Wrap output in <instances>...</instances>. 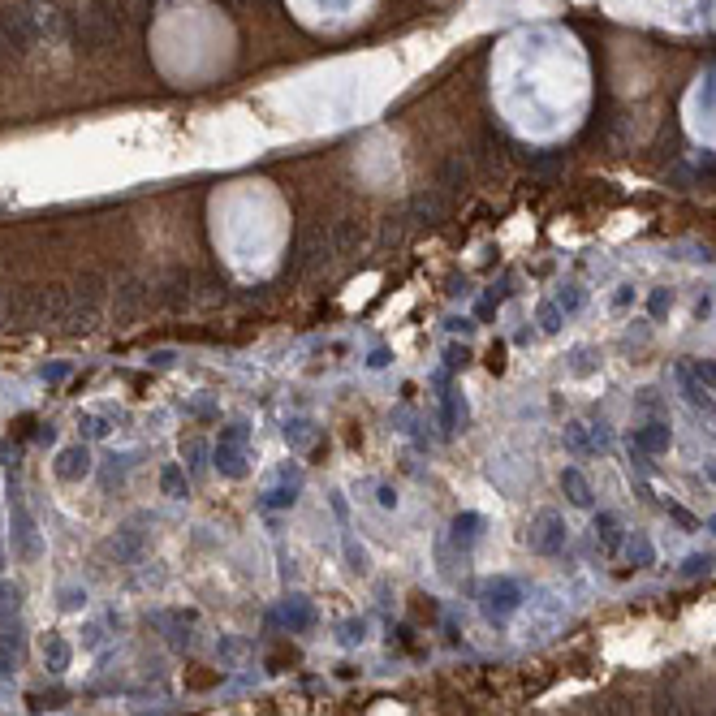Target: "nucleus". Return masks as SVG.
Here are the masks:
<instances>
[{
	"mask_svg": "<svg viewBox=\"0 0 716 716\" xmlns=\"http://www.w3.org/2000/svg\"><path fill=\"white\" fill-rule=\"evenodd\" d=\"M44 31V22H39V13H31L26 5H5L0 9V52L5 57H18L26 52Z\"/></svg>",
	"mask_w": 716,
	"mask_h": 716,
	"instance_id": "f257e3e1",
	"label": "nucleus"
},
{
	"mask_svg": "<svg viewBox=\"0 0 716 716\" xmlns=\"http://www.w3.org/2000/svg\"><path fill=\"white\" fill-rule=\"evenodd\" d=\"M156 302V281L151 277H121L117 281V320L121 324H130V320H139V315Z\"/></svg>",
	"mask_w": 716,
	"mask_h": 716,
	"instance_id": "f03ea898",
	"label": "nucleus"
},
{
	"mask_svg": "<svg viewBox=\"0 0 716 716\" xmlns=\"http://www.w3.org/2000/svg\"><path fill=\"white\" fill-rule=\"evenodd\" d=\"M156 302L160 307H169V311H182L190 302V272H182V268L164 272V277L156 281Z\"/></svg>",
	"mask_w": 716,
	"mask_h": 716,
	"instance_id": "7ed1b4c3",
	"label": "nucleus"
},
{
	"mask_svg": "<svg viewBox=\"0 0 716 716\" xmlns=\"http://www.w3.org/2000/svg\"><path fill=\"white\" fill-rule=\"evenodd\" d=\"M9 509H13V518H18V553L22 557H35L39 553V535H35V522H31V514H26V501H22V492H13L9 497Z\"/></svg>",
	"mask_w": 716,
	"mask_h": 716,
	"instance_id": "20e7f679",
	"label": "nucleus"
},
{
	"mask_svg": "<svg viewBox=\"0 0 716 716\" xmlns=\"http://www.w3.org/2000/svg\"><path fill=\"white\" fill-rule=\"evenodd\" d=\"M561 540H566V531H561L557 514H540L531 527V548H540V553H557Z\"/></svg>",
	"mask_w": 716,
	"mask_h": 716,
	"instance_id": "39448f33",
	"label": "nucleus"
},
{
	"mask_svg": "<svg viewBox=\"0 0 716 716\" xmlns=\"http://www.w3.org/2000/svg\"><path fill=\"white\" fill-rule=\"evenodd\" d=\"M91 471V453L74 445V449H61V458H57V479H65V484H78L82 475Z\"/></svg>",
	"mask_w": 716,
	"mask_h": 716,
	"instance_id": "423d86ee",
	"label": "nucleus"
},
{
	"mask_svg": "<svg viewBox=\"0 0 716 716\" xmlns=\"http://www.w3.org/2000/svg\"><path fill=\"white\" fill-rule=\"evenodd\" d=\"M518 604V587L509 583V578H501V583H492L488 591H484V609L492 613V617H505L509 609Z\"/></svg>",
	"mask_w": 716,
	"mask_h": 716,
	"instance_id": "0eeeda50",
	"label": "nucleus"
},
{
	"mask_svg": "<svg viewBox=\"0 0 716 716\" xmlns=\"http://www.w3.org/2000/svg\"><path fill=\"white\" fill-rule=\"evenodd\" d=\"M678 695H682L686 716H716V704H712V695L704 691V686H686V691H678Z\"/></svg>",
	"mask_w": 716,
	"mask_h": 716,
	"instance_id": "6e6552de",
	"label": "nucleus"
},
{
	"mask_svg": "<svg viewBox=\"0 0 716 716\" xmlns=\"http://www.w3.org/2000/svg\"><path fill=\"white\" fill-rule=\"evenodd\" d=\"M652 716H686L678 686H660V691L652 695Z\"/></svg>",
	"mask_w": 716,
	"mask_h": 716,
	"instance_id": "1a4fd4ad",
	"label": "nucleus"
},
{
	"mask_svg": "<svg viewBox=\"0 0 716 716\" xmlns=\"http://www.w3.org/2000/svg\"><path fill=\"white\" fill-rule=\"evenodd\" d=\"M561 484H566V492H570L574 505H591V488H587V479L578 475V471H566V479H561Z\"/></svg>",
	"mask_w": 716,
	"mask_h": 716,
	"instance_id": "9d476101",
	"label": "nucleus"
},
{
	"mask_svg": "<svg viewBox=\"0 0 716 716\" xmlns=\"http://www.w3.org/2000/svg\"><path fill=\"white\" fill-rule=\"evenodd\" d=\"M596 531H600L604 548H617V540H622V531H617V518H613V514H604V518L596 522Z\"/></svg>",
	"mask_w": 716,
	"mask_h": 716,
	"instance_id": "9b49d317",
	"label": "nucleus"
},
{
	"mask_svg": "<svg viewBox=\"0 0 716 716\" xmlns=\"http://www.w3.org/2000/svg\"><path fill=\"white\" fill-rule=\"evenodd\" d=\"M9 609L18 613V591H13V587H0V617H9Z\"/></svg>",
	"mask_w": 716,
	"mask_h": 716,
	"instance_id": "f8f14e48",
	"label": "nucleus"
},
{
	"mask_svg": "<svg viewBox=\"0 0 716 716\" xmlns=\"http://www.w3.org/2000/svg\"><path fill=\"white\" fill-rule=\"evenodd\" d=\"M65 660H70V647H65V643H52V665H57V669H61V665H65Z\"/></svg>",
	"mask_w": 716,
	"mask_h": 716,
	"instance_id": "ddd939ff",
	"label": "nucleus"
},
{
	"mask_svg": "<svg viewBox=\"0 0 716 716\" xmlns=\"http://www.w3.org/2000/svg\"><path fill=\"white\" fill-rule=\"evenodd\" d=\"M164 488H169V492H177V488H182V475H177L173 466H169V471H164Z\"/></svg>",
	"mask_w": 716,
	"mask_h": 716,
	"instance_id": "4468645a",
	"label": "nucleus"
},
{
	"mask_svg": "<svg viewBox=\"0 0 716 716\" xmlns=\"http://www.w3.org/2000/svg\"><path fill=\"white\" fill-rule=\"evenodd\" d=\"M0 315H5V298H0Z\"/></svg>",
	"mask_w": 716,
	"mask_h": 716,
	"instance_id": "2eb2a0df",
	"label": "nucleus"
},
{
	"mask_svg": "<svg viewBox=\"0 0 716 716\" xmlns=\"http://www.w3.org/2000/svg\"><path fill=\"white\" fill-rule=\"evenodd\" d=\"M712 479H716V471H712Z\"/></svg>",
	"mask_w": 716,
	"mask_h": 716,
	"instance_id": "dca6fc26",
	"label": "nucleus"
}]
</instances>
